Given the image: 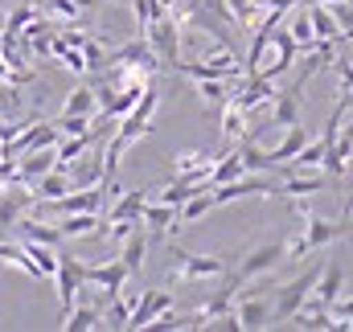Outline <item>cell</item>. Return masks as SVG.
Returning <instances> with one entry per match:
<instances>
[{
	"label": "cell",
	"instance_id": "cell-36",
	"mask_svg": "<svg viewBox=\"0 0 353 332\" xmlns=\"http://www.w3.org/2000/svg\"><path fill=\"white\" fill-rule=\"evenodd\" d=\"M54 127H58V136H87L90 132V115H58L54 119Z\"/></svg>",
	"mask_w": 353,
	"mask_h": 332
},
{
	"label": "cell",
	"instance_id": "cell-39",
	"mask_svg": "<svg viewBox=\"0 0 353 332\" xmlns=\"http://www.w3.org/2000/svg\"><path fill=\"white\" fill-rule=\"evenodd\" d=\"M333 17H337V25H341V37H350L353 33V4L350 0H337V4H333Z\"/></svg>",
	"mask_w": 353,
	"mask_h": 332
},
{
	"label": "cell",
	"instance_id": "cell-16",
	"mask_svg": "<svg viewBox=\"0 0 353 332\" xmlns=\"http://www.w3.org/2000/svg\"><path fill=\"white\" fill-rule=\"evenodd\" d=\"M87 283L94 287H103L107 295H119L123 291V283H128V267L115 258V262H99V267H87V275H83Z\"/></svg>",
	"mask_w": 353,
	"mask_h": 332
},
{
	"label": "cell",
	"instance_id": "cell-7",
	"mask_svg": "<svg viewBox=\"0 0 353 332\" xmlns=\"http://www.w3.org/2000/svg\"><path fill=\"white\" fill-rule=\"evenodd\" d=\"M173 258H176L173 279H218V275H226L230 254H185L181 247H173Z\"/></svg>",
	"mask_w": 353,
	"mask_h": 332
},
{
	"label": "cell",
	"instance_id": "cell-25",
	"mask_svg": "<svg viewBox=\"0 0 353 332\" xmlns=\"http://www.w3.org/2000/svg\"><path fill=\"white\" fill-rule=\"evenodd\" d=\"M87 148H94V132H87V136H58V144H54V168H66L70 160H79Z\"/></svg>",
	"mask_w": 353,
	"mask_h": 332
},
{
	"label": "cell",
	"instance_id": "cell-14",
	"mask_svg": "<svg viewBox=\"0 0 353 332\" xmlns=\"http://www.w3.org/2000/svg\"><path fill=\"white\" fill-rule=\"evenodd\" d=\"M329 189V176L325 172H288V180L283 185H275V193L279 197H316V193H325Z\"/></svg>",
	"mask_w": 353,
	"mask_h": 332
},
{
	"label": "cell",
	"instance_id": "cell-3",
	"mask_svg": "<svg viewBox=\"0 0 353 332\" xmlns=\"http://www.w3.org/2000/svg\"><path fill=\"white\" fill-rule=\"evenodd\" d=\"M316 275H321V267H312V271H304V275H296L292 283H283V287H275V304H271V324H288L292 320V312L308 300V291L316 287Z\"/></svg>",
	"mask_w": 353,
	"mask_h": 332
},
{
	"label": "cell",
	"instance_id": "cell-21",
	"mask_svg": "<svg viewBox=\"0 0 353 332\" xmlns=\"http://www.w3.org/2000/svg\"><path fill=\"white\" fill-rule=\"evenodd\" d=\"M12 226H17L21 242H46V247H62V234H58V226H50V222H37V218H17Z\"/></svg>",
	"mask_w": 353,
	"mask_h": 332
},
{
	"label": "cell",
	"instance_id": "cell-40",
	"mask_svg": "<svg viewBox=\"0 0 353 332\" xmlns=\"http://www.w3.org/2000/svg\"><path fill=\"white\" fill-rule=\"evenodd\" d=\"M74 4H79L83 12H90V8H99V0H74Z\"/></svg>",
	"mask_w": 353,
	"mask_h": 332
},
{
	"label": "cell",
	"instance_id": "cell-29",
	"mask_svg": "<svg viewBox=\"0 0 353 332\" xmlns=\"http://www.w3.org/2000/svg\"><path fill=\"white\" fill-rule=\"evenodd\" d=\"M62 329H66V332L99 329V304H74V308L62 316Z\"/></svg>",
	"mask_w": 353,
	"mask_h": 332
},
{
	"label": "cell",
	"instance_id": "cell-19",
	"mask_svg": "<svg viewBox=\"0 0 353 332\" xmlns=\"http://www.w3.org/2000/svg\"><path fill=\"white\" fill-rule=\"evenodd\" d=\"M148 193H152V189H132V193H119V197H115V205L107 209V222H140V209H144Z\"/></svg>",
	"mask_w": 353,
	"mask_h": 332
},
{
	"label": "cell",
	"instance_id": "cell-27",
	"mask_svg": "<svg viewBox=\"0 0 353 332\" xmlns=\"http://www.w3.org/2000/svg\"><path fill=\"white\" fill-rule=\"evenodd\" d=\"M210 209H214V197H210V189H197L193 197H185V201L176 205V226H193V222H201Z\"/></svg>",
	"mask_w": 353,
	"mask_h": 332
},
{
	"label": "cell",
	"instance_id": "cell-32",
	"mask_svg": "<svg viewBox=\"0 0 353 332\" xmlns=\"http://www.w3.org/2000/svg\"><path fill=\"white\" fill-rule=\"evenodd\" d=\"M230 90H234V83H226V79H197V94L210 107H222L230 98Z\"/></svg>",
	"mask_w": 353,
	"mask_h": 332
},
{
	"label": "cell",
	"instance_id": "cell-28",
	"mask_svg": "<svg viewBox=\"0 0 353 332\" xmlns=\"http://www.w3.org/2000/svg\"><path fill=\"white\" fill-rule=\"evenodd\" d=\"M304 144H308V132H304L300 123H292V127H283V140H279V144H275L267 156H271L275 165H288V160H292V156H296Z\"/></svg>",
	"mask_w": 353,
	"mask_h": 332
},
{
	"label": "cell",
	"instance_id": "cell-18",
	"mask_svg": "<svg viewBox=\"0 0 353 332\" xmlns=\"http://www.w3.org/2000/svg\"><path fill=\"white\" fill-rule=\"evenodd\" d=\"M218 111H222V140H226V148H230V144H239V140L247 136V123H251V115H247V111H243L234 98H226Z\"/></svg>",
	"mask_w": 353,
	"mask_h": 332
},
{
	"label": "cell",
	"instance_id": "cell-10",
	"mask_svg": "<svg viewBox=\"0 0 353 332\" xmlns=\"http://www.w3.org/2000/svg\"><path fill=\"white\" fill-rule=\"evenodd\" d=\"M353 226L341 218V222H329V218H312V214H304V242H308V250H321L329 247V242H337V238H345Z\"/></svg>",
	"mask_w": 353,
	"mask_h": 332
},
{
	"label": "cell",
	"instance_id": "cell-23",
	"mask_svg": "<svg viewBox=\"0 0 353 332\" xmlns=\"http://www.w3.org/2000/svg\"><path fill=\"white\" fill-rule=\"evenodd\" d=\"M62 193H70L66 168H50V172H41V176L33 180V201H54V197H62Z\"/></svg>",
	"mask_w": 353,
	"mask_h": 332
},
{
	"label": "cell",
	"instance_id": "cell-4",
	"mask_svg": "<svg viewBox=\"0 0 353 332\" xmlns=\"http://www.w3.org/2000/svg\"><path fill=\"white\" fill-rule=\"evenodd\" d=\"M41 214H103V205H107V193H103V185H90V189H70V193H62V197H54V201H33Z\"/></svg>",
	"mask_w": 353,
	"mask_h": 332
},
{
	"label": "cell",
	"instance_id": "cell-43",
	"mask_svg": "<svg viewBox=\"0 0 353 332\" xmlns=\"http://www.w3.org/2000/svg\"><path fill=\"white\" fill-rule=\"evenodd\" d=\"M345 62H350V66H353V54H350V58H345Z\"/></svg>",
	"mask_w": 353,
	"mask_h": 332
},
{
	"label": "cell",
	"instance_id": "cell-17",
	"mask_svg": "<svg viewBox=\"0 0 353 332\" xmlns=\"http://www.w3.org/2000/svg\"><path fill=\"white\" fill-rule=\"evenodd\" d=\"M66 176H70V189H90V185H103V160L90 156V148L66 165Z\"/></svg>",
	"mask_w": 353,
	"mask_h": 332
},
{
	"label": "cell",
	"instance_id": "cell-30",
	"mask_svg": "<svg viewBox=\"0 0 353 332\" xmlns=\"http://www.w3.org/2000/svg\"><path fill=\"white\" fill-rule=\"evenodd\" d=\"M25 250H29V258H33L37 275H41V279H54V271H58V247H46V242H25Z\"/></svg>",
	"mask_w": 353,
	"mask_h": 332
},
{
	"label": "cell",
	"instance_id": "cell-5",
	"mask_svg": "<svg viewBox=\"0 0 353 332\" xmlns=\"http://www.w3.org/2000/svg\"><path fill=\"white\" fill-rule=\"evenodd\" d=\"M87 262L83 258H74V254H58V271H54V279H58V295H62V316L79 304V291L87 287ZM62 316H58V324H62Z\"/></svg>",
	"mask_w": 353,
	"mask_h": 332
},
{
	"label": "cell",
	"instance_id": "cell-41",
	"mask_svg": "<svg viewBox=\"0 0 353 332\" xmlns=\"http://www.w3.org/2000/svg\"><path fill=\"white\" fill-rule=\"evenodd\" d=\"M312 4H337V0H312Z\"/></svg>",
	"mask_w": 353,
	"mask_h": 332
},
{
	"label": "cell",
	"instance_id": "cell-34",
	"mask_svg": "<svg viewBox=\"0 0 353 332\" xmlns=\"http://www.w3.org/2000/svg\"><path fill=\"white\" fill-rule=\"evenodd\" d=\"M132 8H136V25H140V33H144L152 21H161V17L169 12L161 0H132Z\"/></svg>",
	"mask_w": 353,
	"mask_h": 332
},
{
	"label": "cell",
	"instance_id": "cell-37",
	"mask_svg": "<svg viewBox=\"0 0 353 332\" xmlns=\"http://www.w3.org/2000/svg\"><path fill=\"white\" fill-rule=\"evenodd\" d=\"M33 17H37V8L21 0V4H17V8H12L8 17H4V29H0V33H21V29H25V25L33 21Z\"/></svg>",
	"mask_w": 353,
	"mask_h": 332
},
{
	"label": "cell",
	"instance_id": "cell-31",
	"mask_svg": "<svg viewBox=\"0 0 353 332\" xmlns=\"http://www.w3.org/2000/svg\"><path fill=\"white\" fill-rule=\"evenodd\" d=\"M62 111H66V115H90V111H94V86H90V83H79L70 94H66Z\"/></svg>",
	"mask_w": 353,
	"mask_h": 332
},
{
	"label": "cell",
	"instance_id": "cell-26",
	"mask_svg": "<svg viewBox=\"0 0 353 332\" xmlns=\"http://www.w3.org/2000/svg\"><path fill=\"white\" fill-rule=\"evenodd\" d=\"M308 21H312L316 41H337V37H341V25H337V17H333L329 4H312V0H308Z\"/></svg>",
	"mask_w": 353,
	"mask_h": 332
},
{
	"label": "cell",
	"instance_id": "cell-8",
	"mask_svg": "<svg viewBox=\"0 0 353 332\" xmlns=\"http://www.w3.org/2000/svg\"><path fill=\"white\" fill-rule=\"evenodd\" d=\"M111 62H119V66H136V70H148V74L161 70V58L152 54V45L144 41V33H140L136 41H123L119 50H107V66H111Z\"/></svg>",
	"mask_w": 353,
	"mask_h": 332
},
{
	"label": "cell",
	"instance_id": "cell-22",
	"mask_svg": "<svg viewBox=\"0 0 353 332\" xmlns=\"http://www.w3.org/2000/svg\"><path fill=\"white\" fill-rule=\"evenodd\" d=\"M99 226H103V218L94 209H87V214H62L58 234L62 238H90V234H99Z\"/></svg>",
	"mask_w": 353,
	"mask_h": 332
},
{
	"label": "cell",
	"instance_id": "cell-35",
	"mask_svg": "<svg viewBox=\"0 0 353 332\" xmlns=\"http://www.w3.org/2000/svg\"><path fill=\"white\" fill-rule=\"evenodd\" d=\"M83 62H87V74L107 70V45L94 41V37H87V41H83Z\"/></svg>",
	"mask_w": 353,
	"mask_h": 332
},
{
	"label": "cell",
	"instance_id": "cell-9",
	"mask_svg": "<svg viewBox=\"0 0 353 332\" xmlns=\"http://www.w3.org/2000/svg\"><path fill=\"white\" fill-rule=\"evenodd\" d=\"M173 308V291H144L136 304H132V312H128V329H148L161 312H169Z\"/></svg>",
	"mask_w": 353,
	"mask_h": 332
},
{
	"label": "cell",
	"instance_id": "cell-33",
	"mask_svg": "<svg viewBox=\"0 0 353 332\" xmlns=\"http://www.w3.org/2000/svg\"><path fill=\"white\" fill-rule=\"evenodd\" d=\"M288 33L296 37V45H300V54H308V50L316 45V33H312V21H308V8H300V12L292 17V25H288Z\"/></svg>",
	"mask_w": 353,
	"mask_h": 332
},
{
	"label": "cell",
	"instance_id": "cell-20",
	"mask_svg": "<svg viewBox=\"0 0 353 332\" xmlns=\"http://www.w3.org/2000/svg\"><path fill=\"white\" fill-rule=\"evenodd\" d=\"M316 300L321 304H333V300H341V291H345V267L341 262H329V267H321V275H316Z\"/></svg>",
	"mask_w": 353,
	"mask_h": 332
},
{
	"label": "cell",
	"instance_id": "cell-1",
	"mask_svg": "<svg viewBox=\"0 0 353 332\" xmlns=\"http://www.w3.org/2000/svg\"><path fill=\"white\" fill-rule=\"evenodd\" d=\"M58 144V127H54V119H29L4 148H0V156L4 160H17V156H25V152H41V148H54Z\"/></svg>",
	"mask_w": 353,
	"mask_h": 332
},
{
	"label": "cell",
	"instance_id": "cell-24",
	"mask_svg": "<svg viewBox=\"0 0 353 332\" xmlns=\"http://www.w3.org/2000/svg\"><path fill=\"white\" fill-rule=\"evenodd\" d=\"M144 254H148V234L136 226V230L123 238V250H119V262L128 267V275H140V271H144Z\"/></svg>",
	"mask_w": 353,
	"mask_h": 332
},
{
	"label": "cell",
	"instance_id": "cell-6",
	"mask_svg": "<svg viewBox=\"0 0 353 332\" xmlns=\"http://www.w3.org/2000/svg\"><path fill=\"white\" fill-rule=\"evenodd\" d=\"M210 197H214V205H230V201H243V197H275V185L263 180L259 172H243L226 185H214Z\"/></svg>",
	"mask_w": 353,
	"mask_h": 332
},
{
	"label": "cell",
	"instance_id": "cell-12",
	"mask_svg": "<svg viewBox=\"0 0 353 332\" xmlns=\"http://www.w3.org/2000/svg\"><path fill=\"white\" fill-rule=\"evenodd\" d=\"M300 94H304V83L300 79L288 86V90H275V98H271V127L300 123Z\"/></svg>",
	"mask_w": 353,
	"mask_h": 332
},
{
	"label": "cell",
	"instance_id": "cell-11",
	"mask_svg": "<svg viewBox=\"0 0 353 332\" xmlns=\"http://www.w3.org/2000/svg\"><path fill=\"white\" fill-rule=\"evenodd\" d=\"M275 262H283V242H263V247H255L243 262H239V271H234V275H239L243 283H251V279L267 275Z\"/></svg>",
	"mask_w": 353,
	"mask_h": 332
},
{
	"label": "cell",
	"instance_id": "cell-42",
	"mask_svg": "<svg viewBox=\"0 0 353 332\" xmlns=\"http://www.w3.org/2000/svg\"><path fill=\"white\" fill-rule=\"evenodd\" d=\"M115 4H132V0H115Z\"/></svg>",
	"mask_w": 353,
	"mask_h": 332
},
{
	"label": "cell",
	"instance_id": "cell-44",
	"mask_svg": "<svg viewBox=\"0 0 353 332\" xmlns=\"http://www.w3.org/2000/svg\"><path fill=\"white\" fill-rule=\"evenodd\" d=\"M350 41H353V33H350Z\"/></svg>",
	"mask_w": 353,
	"mask_h": 332
},
{
	"label": "cell",
	"instance_id": "cell-15",
	"mask_svg": "<svg viewBox=\"0 0 353 332\" xmlns=\"http://www.w3.org/2000/svg\"><path fill=\"white\" fill-rule=\"evenodd\" d=\"M140 226H148L157 238H165V234H176L181 226H176V205H165V201H144V209H140Z\"/></svg>",
	"mask_w": 353,
	"mask_h": 332
},
{
	"label": "cell",
	"instance_id": "cell-38",
	"mask_svg": "<svg viewBox=\"0 0 353 332\" xmlns=\"http://www.w3.org/2000/svg\"><path fill=\"white\" fill-rule=\"evenodd\" d=\"M329 312H333L337 329H353V295H350V300H333V304H329Z\"/></svg>",
	"mask_w": 353,
	"mask_h": 332
},
{
	"label": "cell",
	"instance_id": "cell-13",
	"mask_svg": "<svg viewBox=\"0 0 353 332\" xmlns=\"http://www.w3.org/2000/svg\"><path fill=\"white\" fill-rule=\"evenodd\" d=\"M234 316H239V329H267L271 324V304H267L259 291L234 295Z\"/></svg>",
	"mask_w": 353,
	"mask_h": 332
},
{
	"label": "cell",
	"instance_id": "cell-2",
	"mask_svg": "<svg viewBox=\"0 0 353 332\" xmlns=\"http://www.w3.org/2000/svg\"><path fill=\"white\" fill-rule=\"evenodd\" d=\"M181 21H176L173 12H165L161 21H152L148 29H144V41L152 45V54L161 58V66H169L173 70V62H181Z\"/></svg>",
	"mask_w": 353,
	"mask_h": 332
}]
</instances>
